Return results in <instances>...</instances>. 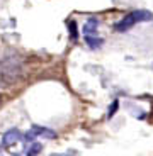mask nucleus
<instances>
[{"mask_svg":"<svg viewBox=\"0 0 153 156\" xmlns=\"http://www.w3.org/2000/svg\"><path fill=\"white\" fill-rule=\"evenodd\" d=\"M151 19V14L146 10H133L131 14H128V16L124 17V19H121L116 26H114V29L119 32L122 31H128V29H131L133 26H136L138 22H143V20H148Z\"/></svg>","mask_w":153,"mask_h":156,"instance_id":"1","label":"nucleus"},{"mask_svg":"<svg viewBox=\"0 0 153 156\" xmlns=\"http://www.w3.org/2000/svg\"><path fill=\"white\" fill-rule=\"evenodd\" d=\"M38 136H43V137H49V139H53L56 134H55V131H51V129H44V127H38V126H34V127H32L31 131L24 136V139L31 141V139H34V137H38Z\"/></svg>","mask_w":153,"mask_h":156,"instance_id":"2","label":"nucleus"},{"mask_svg":"<svg viewBox=\"0 0 153 156\" xmlns=\"http://www.w3.org/2000/svg\"><path fill=\"white\" fill-rule=\"evenodd\" d=\"M19 139H20V133L17 129H10V131H7V133L4 134V137H2V146H4V148H10V146L16 144Z\"/></svg>","mask_w":153,"mask_h":156,"instance_id":"3","label":"nucleus"},{"mask_svg":"<svg viewBox=\"0 0 153 156\" xmlns=\"http://www.w3.org/2000/svg\"><path fill=\"white\" fill-rule=\"evenodd\" d=\"M97 29H99V19L97 17H90L87 19L85 26H83V34L87 36H97Z\"/></svg>","mask_w":153,"mask_h":156,"instance_id":"4","label":"nucleus"},{"mask_svg":"<svg viewBox=\"0 0 153 156\" xmlns=\"http://www.w3.org/2000/svg\"><path fill=\"white\" fill-rule=\"evenodd\" d=\"M83 39H85L87 46L92 48V49H97V48H100L102 44H104V39L99 37V36H87V37H83Z\"/></svg>","mask_w":153,"mask_h":156,"instance_id":"5","label":"nucleus"},{"mask_svg":"<svg viewBox=\"0 0 153 156\" xmlns=\"http://www.w3.org/2000/svg\"><path fill=\"white\" fill-rule=\"evenodd\" d=\"M41 149H43L41 143H32V144L29 146V149H27V153H26V154H27V156H38L41 153Z\"/></svg>","mask_w":153,"mask_h":156,"instance_id":"6","label":"nucleus"},{"mask_svg":"<svg viewBox=\"0 0 153 156\" xmlns=\"http://www.w3.org/2000/svg\"><path fill=\"white\" fill-rule=\"evenodd\" d=\"M68 31H70V37L73 39V41L78 37V29H77V22H75V20H70V22H68Z\"/></svg>","mask_w":153,"mask_h":156,"instance_id":"7","label":"nucleus"},{"mask_svg":"<svg viewBox=\"0 0 153 156\" xmlns=\"http://www.w3.org/2000/svg\"><path fill=\"white\" fill-rule=\"evenodd\" d=\"M118 109H119V100H114L112 104L109 105V110H107V117H109V119H112V115L118 112Z\"/></svg>","mask_w":153,"mask_h":156,"instance_id":"8","label":"nucleus"}]
</instances>
